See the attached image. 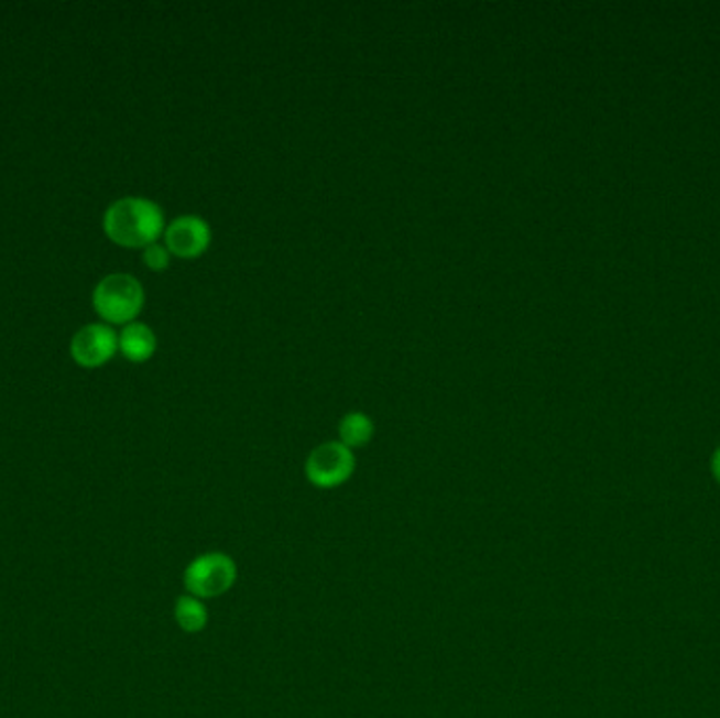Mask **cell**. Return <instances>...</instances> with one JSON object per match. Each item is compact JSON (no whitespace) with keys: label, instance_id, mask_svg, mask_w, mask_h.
I'll list each match as a JSON object with an SVG mask.
<instances>
[{"label":"cell","instance_id":"1","mask_svg":"<svg viewBox=\"0 0 720 718\" xmlns=\"http://www.w3.org/2000/svg\"><path fill=\"white\" fill-rule=\"evenodd\" d=\"M165 214L144 196H124L103 214L106 237L127 249H145L165 235Z\"/></svg>","mask_w":720,"mask_h":718},{"label":"cell","instance_id":"2","mask_svg":"<svg viewBox=\"0 0 720 718\" xmlns=\"http://www.w3.org/2000/svg\"><path fill=\"white\" fill-rule=\"evenodd\" d=\"M145 291L142 283L124 272L108 274L97 283L94 291V308L97 316L112 325L135 323L144 311Z\"/></svg>","mask_w":720,"mask_h":718},{"label":"cell","instance_id":"3","mask_svg":"<svg viewBox=\"0 0 720 718\" xmlns=\"http://www.w3.org/2000/svg\"><path fill=\"white\" fill-rule=\"evenodd\" d=\"M239 579V567L234 558L226 552H205L198 554L184 569L186 595L196 599H217L234 588Z\"/></svg>","mask_w":720,"mask_h":718},{"label":"cell","instance_id":"4","mask_svg":"<svg viewBox=\"0 0 720 718\" xmlns=\"http://www.w3.org/2000/svg\"><path fill=\"white\" fill-rule=\"evenodd\" d=\"M357 470L354 452L339 440L314 447L304 464V475L316 489H336L352 479Z\"/></svg>","mask_w":720,"mask_h":718},{"label":"cell","instance_id":"5","mask_svg":"<svg viewBox=\"0 0 720 718\" xmlns=\"http://www.w3.org/2000/svg\"><path fill=\"white\" fill-rule=\"evenodd\" d=\"M211 244V226L200 216L175 217L165 228V247L182 260L200 258Z\"/></svg>","mask_w":720,"mask_h":718},{"label":"cell","instance_id":"6","mask_svg":"<svg viewBox=\"0 0 720 718\" xmlns=\"http://www.w3.org/2000/svg\"><path fill=\"white\" fill-rule=\"evenodd\" d=\"M119 350V336L112 327L94 323L78 329L70 344V355L78 367L96 369L106 365Z\"/></svg>","mask_w":720,"mask_h":718},{"label":"cell","instance_id":"7","mask_svg":"<svg viewBox=\"0 0 720 718\" xmlns=\"http://www.w3.org/2000/svg\"><path fill=\"white\" fill-rule=\"evenodd\" d=\"M119 350L131 362H145L156 352V334L144 323H129L120 331Z\"/></svg>","mask_w":720,"mask_h":718},{"label":"cell","instance_id":"8","mask_svg":"<svg viewBox=\"0 0 720 718\" xmlns=\"http://www.w3.org/2000/svg\"><path fill=\"white\" fill-rule=\"evenodd\" d=\"M337 436H339V443L346 445L348 449H359V447H364L373 440L375 436V424L373 420L362 413V411H350L346 413L339 424H337Z\"/></svg>","mask_w":720,"mask_h":718},{"label":"cell","instance_id":"9","mask_svg":"<svg viewBox=\"0 0 720 718\" xmlns=\"http://www.w3.org/2000/svg\"><path fill=\"white\" fill-rule=\"evenodd\" d=\"M173 618L182 632L198 634L209 623V611H207L205 600L196 599L193 595H182L179 599L175 600Z\"/></svg>","mask_w":720,"mask_h":718},{"label":"cell","instance_id":"10","mask_svg":"<svg viewBox=\"0 0 720 718\" xmlns=\"http://www.w3.org/2000/svg\"><path fill=\"white\" fill-rule=\"evenodd\" d=\"M144 264L154 270V272H163L167 270L168 264H171V253H168L167 247L161 244V242H152L148 244L144 249Z\"/></svg>","mask_w":720,"mask_h":718},{"label":"cell","instance_id":"11","mask_svg":"<svg viewBox=\"0 0 720 718\" xmlns=\"http://www.w3.org/2000/svg\"><path fill=\"white\" fill-rule=\"evenodd\" d=\"M710 468H712V475L714 479L720 482V445L717 447V452L712 454V461H710Z\"/></svg>","mask_w":720,"mask_h":718}]
</instances>
